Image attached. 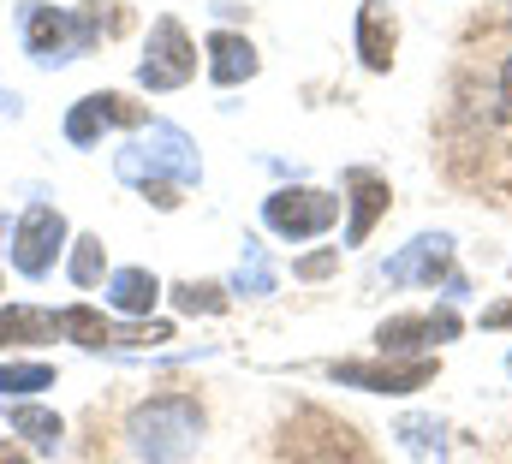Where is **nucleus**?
Here are the masks:
<instances>
[{"mask_svg":"<svg viewBox=\"0 0 512 464\" xmlns=\"http://www.w3.org/2000/svg\"><path fill=\"white\" fill-rule=\"evenodd\" d=\"M483 42L465 48L459 78H453V114L447 131L471 125L477 143L495 137V149H512V18L477 30Z\"/></svg>","mask_w":512,"mask_h":464,"instance_id":"1","label":"nucleus"},{"mask_svg":"<svg viewBox=\"0 0 512 464\" xmlns=\"http://www.w3.org/2000/svg\"><path fill=\"white\" fill-rule=\"evenodd\" d=\"M114 167H120L126 185H143V191L155 197V209H173L179 191L197 185V173H203L191 137H185L179 125H167V119H149V131L114 155Z\"/></svg>","mask_w":512,"mask_h":464,"instance_id":"2","label":"nucleus"},{"mask_svg":"<svg viewBox=\"0 0 512 464\" xmlns=\"http://www.w3.org/2000/svg\"><path fill=\"white\" fill-rule=\"evenodd\" d=\"M126 24V12L114 0H90L84 12H54V6H24V42L36 54V66H66L84 48H96L102 36H114Z\"/></svg>","mask_w":512,"mask_h":464,"instance_id":"3","label":"nucleus"},{"mask_svg":"<svg viewBox=\"0 0 512 464\" xmlns=\"http://www.w3.org/2000/svg\"><path fill=\"white\" fill-rule=\"evenodd\" d=\"M126 435L149 464H179L197 447V435H203V405L185 399V393H161V399H149V405L131 411Z\"/></svg>","mask_w":512,"mask_h":464,"instance_id":"4","label":"nucleus"},{"mask_svg":"<svg viewBox=\"0 0 512 464\" xmlns=\"http://www.w3.org/2000/svg\"><path fill=\"white\" fill-rule=\"evenodd\" d=\"M274 464H376V459L364 453V441H358L346 423H334V417H322V411H304L298 423L280 429Z\"/></svg>","mask_w":512,"mask_h":464,"instance_id":"5","label":"nucleus"},{"mask_svg":"<svg viewBox=\"0 0 512 464\" xmlns=\"http://www.w3.org/2000/svg\"><path fill=\"white\" fill-rule=\"evenodd\" d=\"M191 72H197V48H191L185 24H179V18H155L149 54H143V66H137L143 90H179V84H191Z\"/></svg>","mask_w":512,"mask_h":464,"instance_id":"6","label":"nucleus"},{"mask_svg":"<svg viewBox=\"0 0 512 464\" xmlns=\"http://www.w3.org/2000/svg\"><path fill=\"white\" fill-rule=\"evenodd\" d=\"M262 221L280 232V238H316V232H328L340 221V197H328V191H274L268 203H262Z\"/></svg>","mask_w":512,"mask_h":464,"instance_id":"7","label":"nucleus"},{"mask_svg":"<svg viewBox=\"0 0 512 464\" xmlns=\"http://www.w3.org/2000/svg\"><path fill=\"white\" fill-rule=\"evenodd\" d=\"M387 280H393V286H411V280L435 286V280H447L453 292H465V280L453 274V238H447V232H423V238H411V244L387 262Z\"/></svg>","mask_w":512,"mask_h":464,"instance_id":"8","label":"nucleus"},{"mask_svg":"<svg viewBox=\"0 0 512 464\" xmlns=\"http://www.w3.org/2000/svg\"><path fill=\"white\" fill-rule=\"evenodd\" d=\"M60 238H66V221H60V209H48V203H36V209H24V221H18V238H12V268L18 274H48L54 268V250H60Z\"/></svg>","mask_w":512,"mask_h":464,"instance_id":"9","label":"nucleus"},{"mask_svg":"<svg viewBox=\"0 0 512 464\" xmlns=\"http://www.w3.org/2000/svg\"><path fill=\"white\" fill-rule=\"evenodd\" d=\"M441 340H459V316L453 310H435V316H393L376 328V346L382 357H405V351H429Z\"/></svg>","mask_w":512,"mask_h":464,"instance_id":"10","label":"nucleus"},{"mask_svg":"<svg viewBox=\"0 0 512 464\" xmlns=\"http://www.w3.org/2000/svg\"><path fill=\"white\" fill-rule=\"evenodd\" d=\"M334 381L370 387V393H411V387L435 381V357H411V363H334Z\"/></svg>","mask_w":512,"mask_h":464,"instance_id":"11","label":"nucleus"},{"mask_svg":"<svg viewBox=\"0 0 512 464\" xmlns=\"http://www.w3.org/2000/svg\"><path fill=\"white\" fill-rule=\"evenodd\" d=\"M114 125H149V108L143 102H126V96H84L72 114H66V137L72 143H96L102 131H114Z\"/></svg>","mask_w":512,"mask_h":464,"instance_id":"12","label":"nucleus"},{"mask_svg":"<svg viewBox=\"0 0 512 464\" xmlns=\"http://www.w3.org/2000/svg\"><path fill=\"white\" fill-rule=\"evenodd\" d=\"M346 191H352V227H346V244H364L370 238V227L387 215V179L382 173H370V167H352L346 173Z\"/></svg>","mask_w":512,"mask_h":464,"instance_id":"13","label":"nucleus"},{"mask_svg":"<svg viewBox=\"0 0 512 464\" xmlns=\"http://www.w3.org/2000/svg\"><path fill=\"white\" fill-rule=\"evenodd\" d=\"M209 78H215L221 90L256 78V48L245 36H233V30H215V36H209Z\"/></svg>","mask_w":512,"mask_h":464,"instance_id":"14","label":"nucleus"},{"mask_svg":"<svg viewBox=\"0 0 512 464\" xmlns=\"http://www.w3.org/2000/svg\"><path fill=\"white\" fill-rule=\"evenodd\" d=\"M393 42H399L393 12H387V6H364V12H358V60H364L370 72H387V66H393Z\"/></svg>","mask_w":512,"mask_h":464,"instance_id":"15","label":"nucleus"},{"mask_svg":"<svg viewBox=\"0 0 512 464\" xmlns=\"http://www.w3.org/2000/svg\"><path fill=\"white\" fill-rule=\"evenodd\" d=\"M108 298H114V310H126V316H149L155 298H161V280H155L149 268H120L114 286H108Z\"/></svg>","mask_w":512,"mask_h":464,"instance_id":"16","label":"nucleus"},{"mask_svg":"<svg viewBox=\"0 0 512 464\" xmlns=\"http://www.w3.org/2000/svg\"><path fill=\"white\" fill-rule=\"evenodd\" d=\"M54 334H60V310H0V346L54 340Z\"/></svg>","mask_w":512,"mask_h":464,"instance_id":"17","label":"nucleus"},{"mask_svg":"<svg viewBox=\"0 0 512 464\" xmlns=\"http://www.w3.org/2000/svg\"><path fill=\"white\" fill-rule=\"evenodd\" d=\"M12 429H18V435H30V441H36L42 453H54V447H60V417H54V411L18 405V411H12Z\"/></svg>","mask_w":512,"mask_h":464,"instance_id":"18","label":"nucleus"},{"mask_svg":"<svg viewBox=\"0 0 512 464\" xmlns=\"http://www.w3.org/2000/svg\"><path fill=\"white\" fill-rule=\"evenodd\" d=\"M233 286H239V292H251V298L274 292V268H268V256H262V244H251V238H245V256H239Z\"/></svg>","mask_w":512,"mask_h":464,"instance_id":"19","label":"nucleus"},{"mask_svg":"<svg viewBox=\"0 0 512 464\" xmlns=\"http://www.w3.org/2000/svg\"><path fill=\"white\" fill-rule=\"evenodd\" d=\"M42 387H54L48 363H0V393H42Z\"/></svg>","mask_w":512,"mask_h":464,"instance_id":"20","label":"nucleus"},{"mask_svg":"<svg viewBox=\"0 0 512 464\" xmlns=\"http://www.w3.org/2000/svg\"><path fill=\"white\" fill-rule=\"evenodd\" d=\"M173 304L185 310V316H215V310H227V298H221V286H173Z\"/></svg>","mask_w":512,"mask_h":464,"instance_id":"21","label":"nucleus"},{"mask_svg":"<svg viewBox=\"0 0 512 464\" xmlns=\"http://www.w3.org/2000/svg\"><path fill=\"white\" fill-rule=\"evenodd\" d=\"M96 274H102V238L90 232V238H78V250H72V280H78V286H96Z\"/></svg>","mask_w":512,"mask_h":464,"instance_id":"22","label":"nucleus"},{"mask_svg":"<svg viewBox=\"0 0 512 464\" xmlns=\"http://www.w3.org/2000/svg\"><path fill=\"white\" fill-rule=\"evenodd\" d=\"M399 435H405V441H411V447H417V453H423V447H429V441H435V447H441V429H435V423H405V429H399Z\"/></svg>","mask_w":512,"mask_h":464,"instance_id":"23","label":"nucleus"},{"mask_svg":"<svg viewBox=\"0 0 512 464\" xmlns=\"http://www.w3.org/2000/svg\"><path fill=\"white\" fill-rule=\"evenodd\" d=\"M328 268H334V250H322V256H304V262H298V274H304V280H322Z\"/></svg>","mask_w":512,"mask_h":464,"instance_id":"24","label":"nucleus"},{"mask_svg":"<svg viewBox=\"0 0 512 464\" xmlns=\"http://www.w3.org/2000/svg\"><path fill=\"white\" fill-rule=\"evenodd\" d=\"M483 328H512V298L495 304V310H483Z\"/></svg>","mask_w":512,"mask_h":464,"instance_id":"25","label":"nucleus"},{"mask_svg":"<svg viewBox=\"0 0 512 464\" xmlns=\"http://www.w3.org/2000/svg\"><path fill=\"white\" fill-rule=\"evenodd\" d=\"M0 464H24V453H12V447L0 441Z\"/></svg>","mask_w":512,"mask_h":464,"instance_id":"26","label":"nucleus"},{"mask_svg":"<svg viewBox=\"0 0 512 464\" xmlns=\"http://www.w3.org/2000/svg\"><path fill=\"white\" fill-rule=\"evenodd\" d=\"M507 375H512V351H507Z\"/></svg>","mask_w":512,"mask_h":464,"instance_id":"27","label":"nucleus"}]
</instances>
